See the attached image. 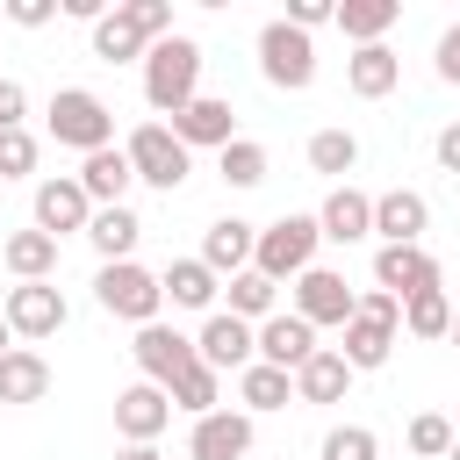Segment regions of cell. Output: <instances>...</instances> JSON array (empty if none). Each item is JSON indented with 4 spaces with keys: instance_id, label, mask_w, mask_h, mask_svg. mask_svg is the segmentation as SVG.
I'll return each instance as SVG.
<instances>
[{
    "instance_id": "1",
    "label": "cell",
    "mask_w": 460,
    "mask_h": 460,
    "mask_svg": "<svg viewBox=\"0 0 460 460\" xmlns=\"http://www.w3.org/2000/svg\"><path fill=\"white\" fill-rule=\"evenodd\" d=\"M144 101L158 115H180L187 101H201V43L194 36H165L144 50Z\"/></svg>"
},
{
    "instance_id": "2",
    "label": "cell",
    "mask_w": 460,
    "mask_h": 460,
    "mask_svg": "<svg viewBox=\"0 0 460 460\" xmlns=\"http://www.w3.org/2000/svg\"><path fill=\"white\" fill-rule=\"evenodd\" d=\"M43 115H50V137H58L65 151H86V158H93V151L115 144V108H108L93 86H58Z\"/></svg>"
},
{
    "instance_id": "3",
    "label": "cell",
    "mask_w": 460,
    "mask_h": 460,
    "mask_svg": "<svg viewBox=\"0 0 460 460\" xmlns=\"http://www.w3.org/2000/svg\"><path fill=\"white\" fill-rule=\"evenodd\" d=\"M316 244H323L316 216H273V223L259 230V252H252V266H259L266 280H302V273L316 266Z\"/></svg>"
},
{
    "instance_id": "4",
    "label": "cell",
    "mask_w": 460,
    "mask_h": 460,
    "mask_svg": "<svg viewBox=\"0 0 460 460\" xmlns=\"http://www.w3.org/2000/svg\"><path fill=\"white\" fill-rule=\"evenodd\" d=\"M93 302L108 309V316H122V323H158V302H165V288H158V273H144L137 259H115V266H101L93 273Z\"/></svg>"
},
{
    "instance_id": "5",
    "label": "cell",
    "mask_w": 460,
    "mask_h": 460,
    "mask_svg": "<svg viewBox=\"0 0 460 460\" xmlns=\"http://www.w3.org/2000/svg\"><path fill=\"white\" fill-rule=\"evenodd\" d=\"M259 72H266V86L302 93V86L316 79V43H309L295 22H266V29H259Z\"/></svg>"
},
{
    "instance_id": "6",
    "label": "cell",
    "mask_w": 460,
    "mask_h": 460,
    "mask_svg": "<svg viewBox=\"0 0 460 460\" xmlns=\"http://www.w3.org/2000/svg\"><path fill=\"white\" fill-rule=\"evenodd\" d=\"M122 151H129L137 180H144V187H165V194H172V187L187 180V165H194V151L172 137V122H137Z\"/></svg>"
},
{
    "instance_id": "7",
    "label": "cell",
    "mask_w": 460,
    "mask_h": 460,
    "mask_svg": "<svg viewBox=\"0 0 460 460\" xmlns=\"http://www.w3.org/2000/svg\"><path fill=\"white\" fill-rule=\"evenodd\" d=\"M0 316H7V331H14V338H29V345H36V338H58L72 309H65V295H58L50 280H14V288H7V302H0Z\"/></svg>"
},
{
    "instance_id": "8",
    "label": "cell",
    "mask_w": 460,
    "mask_h": 460,
    "mask_svg": "<svg viewBox=\"0 0 460 460\" xmlns=\"http://www.w3.org/2000/svg\"><path fill=\"white\" fill-rule=\"evenodd\" d=\"M194 352H201V367H216V374H244V367L259 359V323H244V316L216 309V316L201 323Z\"/></svg>"
},
{
    "instance_id": "9",
    "label": "cell",
    "mask_w": 460,
    "mask_h": 460,
    "mask_svg": "<svg viewBox=\"0 0 460 460\" xmlns=\"http://www.w3.org/2000/svg\"><path fill=\"white\" fill-rule=\"evenodd\" d=\"M374 288H388L395 302H410L424 288H446V273H438V259L424 244H381L374 252Z\"/></svg>"
},
{
    "instance_id": "10",
    "label": "cell",
    "mask_w": 460,
    "mask_h": 460,
    "mask_svg": "<svg viewBox=\"0 0 460 460\" xmlns=\"http://www.w3.org/2000/svg\"><path fill=\"white\" fill-rule=\"evenodd\" d=\"M295 316H309L316 331H323V323H338V331H345V323L359 316V295L345 288V273H331V266H309V273L295 280Z\"/></svg>"
},
{
    "instance_id": "11",
    "label": "cell",
    "mask_w": 460,
    "mask_h": 460,
    "mask_svg": "<svg viewBox=\"0 0 460 460\" xmlns=\"http://www.w3.org/2000/svg\"><path fill=\"white\" fill-rule=\"evenodd\" d=\"M129 352H137V374H144V381H158V388H172V381L201 359V352H194V338H187V331H172V323H144Z\"/></svg>"
},
{
    "instance_id": "12",
    "label": "cell",
    "mask_w": 460,
    "mask_h": 460,
    "mask_svg": "<svg viewBox=\"0 0 460 460\" xmlns=\"http://www.w3.org/2000/svg\"><path fill=\"white\" fill-rule=\"evenodd\" d=\"M165 424H172V395H165L158 381H129V388L115 395V431H122V446H158Z\"/></svg>"
},
{
    "instance_id": "13",
    "label": "cell",
    "mask_w": 460,
    "mask_h": 460,
    "mask_svg": "<svg viewBox=\"0 0 460 460\" xmlns=\"http://www.w3.org/2000/svg\"><path fill=\"white\" fill-rule=\"evenodd\" d=\"M316 352H323V345H316V323H309V316L280 309V316H266V323H259V359H266V367H280V374H302Z\"/></svg>"
},
{
    "instance_id": "14",
    "label": "cell",
    "mask_w": 460,
    "mask_h": 460,
    "mask_svg": "<svg viewBox=\"0 0 460 460\" xmlns=\"http://www.w3.org/2000/svg\"><path fill=\"white\" fill-rule=\"evenodd\" d=\"M252 252H259V223H244V216H216L208 237H201V266L216 280H237L252 266Z\"/></svg>"
},
{
    "instance_id": "15",
    "label": "cell",
    "mask_w": 460,
    "mask_h": 460,
    "mask_svg": "<svg viewBox=\"0 0 460 460\" xmlns=\"http://www.w3.org/2000/svg\"><path fill=\"white\" fill-rule=\"evenodd\" d=\"M252 453V417L244 410H208L187 431V460H244Z\"/></svg>"
},
{
    "instance_id": "16",
    "label": "cell",
    "mask_w": 460,
    "mask_h": 460,
    "mask_svg": "<svg viewBox=\"0 0 460 460\" xmlns=\"http://www.w3.org/2000/svg\"><path fill=\"white\" fill-rule=\"evenodd\" d=\"M374 230H381V244H424L431 201L417 187H388V194H374Z\"/></svg>"
},
{
    "instance_id": "17",
    "label": "cell",
    "mask_w": 460,
    "mask_h": 460,
    "mask_svg": "<svg viewBox=\"0 0 460 460\" xmlns=\"http://www.w3.org/2000/svg\"><path fill=\"white\" fill-rule=\"evenodd\" d=\"M172 137L194 151V144H208V151H223V144H237V108L230 101H216V93H201V101H187L180 115H172Z\"/></svg>"
},
{
    "instance_id": "18",
    "label": "cell",
    "mask_w": 460,
    "mask_h": 460,
    "mask_svg": "<svg viewBox=\"0 0 460 460\" xmlns=\"http://www.w3.org/2000/svg\"><path fill=\"white\" fill-rule=\"evenodd\" d=\"M316 230H323L331 244H359V237H374V194H359V187H331L323 208H316Z\"/></svg>"
},
{
    "instance_id": "19",
    "label": "cell",
    "mask_w": 460,
    "mask_h": 460,
    "mask_svg": "<svg viewBox=\"0 0 460 460\" xmlns=\"http://www.w3.org/2000/svg\"><path fill=\"white\" fill-rule=\"evenodd\" d=\"M72 180L86 187V201H93V208H122V194H129L137 165H129V151H122V144H108V151H93V158H86Z\"/></svg>"
},
{
    "instance_id": "20",
    "label": "cell",
    "mask_w": 460,
    "mask_h": 460,
    "mask_svg": "<svg viewBox=\"0 0 460 460\" xmlns=\"http://www.w3.org/2000/svg\"><path fill=\"white\" fill-rule=\"evenodd\" d=\"M86 223H93V201H86L79 180H43L36 187V230L65 237V230H86Z\"/></svg>"
},
{
    "instance_id": "21",
    "label": "cell",
    "mask_w": 460,
    "mask_h": 460,
    "mask_svg": "<svg viewBox=\"0 0 460 460\" xmlns=\"http://www.w3.org/2000/svg\"><path fill=\"white\" fill-rule=\"evenodd\" d=\"M395 79H402V58H395L388 43H367V50H352V58H345V86H352L359 101H388V93H395Z\"/></svg>"
},
{
    "instance_id": "22",
    "label": "cell",
    "mask_w": 460,
    "mask_h": 460,
    "mask_svg": "<svg viewBox=\"0 0 460 460\" xmlns=\"http://www.w3.org/2000/svg\"><path fill=\"white\" fill-rule=\"evenodd\" d=\"M158 288H165L172 309H208V316H216V295H223V280L201 266V252H194V259H172V266L158 273Z\"/></svg>"
},
{
    "instance_id": "23",
    "label": "cell",
    "mask_w": 460,
    "mask_h": 460,
    "mask_svg": "<svg viewBox=\"0 0 460 460\" xmlns=\"http://www.w3.org/2000/svg\"><path fill=\"white\" fill-rule=\"evenodd\" d=\"M43 395H50V359L29 352V345H14L0 359V402H43Z\"/></svg>"
},
{
    "instance_id": "24",
    "label": "cell",
    "mask_w": 460,
    "mask_h": 460,
    "mask_svg": "<svg viewBox=\"0 0 460 460\" xmlns=\"http://www.w3.org/2000/svg\"><path fill=\"white\" fill-rule=\"evenodd\" d=\"M86 237H93V252H101V266H115V259H129V252H137V237H144V223H137V208L122 201V208H93V223H86Z\"/></svg>"
},
{
    "instance_id": "25",
    "label": "cell",
    "mask_w": 460,
    "mask_h": 460,
    "mask_svg": "<svg viewBox=\"0 0 460 460\" xmlns=\"http://www.w3.org/2000/svg\"><path fill=\"white\" fill-rule=\"evenodd\" d=\"M0 259H7L14 280H50V273H58V237H50V230H14V237L0 244Z\"/></svg>"
},
{
    "instance_id": "26",
    "label": "cell",
    "mask_w": 460,
    "mask_h": 460,
    "mask_svg": "<svg viewBox=\"0 0 460 460\" xmlns=\"http://www.w3.org/2000/svg\"><path fill=\"white\" fill-rule=\"evenodd\" d=\"M237 402H244V417H259V410H288V402H295V374L252 359V367L237 374Z\"/></svg>"
},
{
    "instance_id": "27",
    "label": "cell",
    "mask_w": 460,
    "mask_h": 460,
    "mask_svg": "<svg viewBox=\"0 0 460 460\" xmlns=\"http://www.w3.org/2000/svg\"><path fill=\"white\" fill-rule=\"evenodd\" d=\"M338 352H345V367H352V374H374V367H388V352H395V331H388V323H374V316H352Z\"/></svg>"
},
{
    "instance_id": "28",
    "label": "cell",
    "mask_w": 460,
    "mask_h": 460,
    "mask_svg": "<svg viewBox=\"0 0 460 460\" xmlns=\"http://www.w3.org/2000/svg\"><path fill=\"white\" fill-rule=\"evenodd\" d=\"M345 388H352V367H345V352H338V345H323V352L295 374V395H302V402H338Z\"/></svg>"
},
{
    "instance_id": "29",
    "label": "cell",
    "mask_w": 460,
    "mask_h": 460,
    "mask_svg": "<svg viewBox=\"0 0 460 460\" xmlns=\"http://www.w3.org/2000/svg\"><path fill=\"white\" fill-rule=\"evenodd\" d=\"M144 50H151L144 29H137V22L122 14V0H115V14L93 22V58H101V65H129V58H144Z\"/></svg>"
},
{
    "instance_id": "30",
    "label": "cell",
    "mask_w": 460,
    "mask_h": 460,
    "mask_svg": "<svg viewBox=\"0 0 460 460\" xmlns=\"http://www.w3.org/2000/svg\"><path fill=\"white\" fill-rule=\"evenodd\" d=\"M230 288V316H244V323H266V316H280V280H266L259 266H244L237 280H223Z\"/></svg>"
},
{
    "instance_id": "31",
    "label": "cell",
    "mask_w": 460,
    "mask_h": 460,
    "mask_svg": "<svg viewBox=\"0 0 460 460\" xmlns=\"http://www.w3.org/2000/svg\"><path fill=\"white\" fill-rule=\"evenodd\" d=\"M395 14H402L395 0H338V29H345L359 50H367V43H381V36L395 29Z\"/></svg>"
},
{
    "instance_id": "32",
    "label": "cell",
    "mask_w": 460,
    "mask_h": 460,
    "mask_svg": "<svg viewBox=\"0 0 460 460\" xmlns=\"http://www.w3.org/2000/svg\"><path fill=\"white\" fill-rule=\"evenodd\" d=\"M402 331L410 338H453V295L446 288H424L402 302Z\"/></svg>"
},
{
    "instance_id": "33",
    "label": "cell",
    "mask_w": 460,
    "mask_h": 460,
    "mask_svg": "<svg viewBox=\"0 0 460 460\" xmlns=\"http://www.w3.org/2000/svg\"><path fill=\"white\" fill-rule=\"evenodd\" d=\"M165 395H172V410H187V417H208V410H223V374L194 359V367H187V374H180Z\"/></svg>"
},
{
    "instance_id": "34",
    "label": "cell",
    "mask_w": 460,
    "mask_h": 460,
    "mask_svg": "<svg viewBox=\"0 0 460 460\" xmlns=\"http://www.w3.org/2000/svg\"><path fill=\"white\" fill-rule=\"evenodd\" d=\"M352 165H359V137H352V129H316V137H309V172L345 180Z\"/></svg>"
},
{
    "instance_id": "35",
    "label": "cell",
    "mask_w": 460,
    "mask_h": 460,
    "mask_svg": "<svg viewBox=\"0 0 460 460\" xmlns=\"http://www.w3.org/2000/svg\"><path fill=\"white\" fill-rule=\"evenodd\" d=\"M453 438H460V431H453L438 410H417V417H410V460H446Z\"/></svg>"
},
{
    "instance_id": "36",
    "label": "cell",
    "mask_w": 460,
    "mask_h": 460,
    "mask_svg": "<svg viewBox=\"0 0 460 460\" xmlns=\"http://www.w3.org/2000/svg\"><path fill=\"white\" fill-rule=\"evenodd\" d=\"M223 180H230V187H259V180H266V144H259V137L223 144Z\"/></svg>"
},
{
    "instance_id": "37",
    "label": "cell",
    "mask_w": 460,
    "mask_h": 460,
    "mask_svg": "<svg viewBox=\"0 0 460 460\" xmlns=\"http://www.w3.org/2000/svg\"><path fill=\"white\" fill-rule=\"evenodd\" d=\"M374 453H381V438L367 424H331L323 431V460H374Z\"/></svg>"
},
{
    "instance_id": "38",
    "label": "cell",
    "mask_w": 460,
    "mask_h": 460,
    "mask_svg": "<svg viewBox=\"0 0 460 460\" xmlns=\"http://www.w3.org/2000/svg\"><path fill=\"white\" fill-rule=\"evenodd\" d=\"M36 172V137L29 129H0V180H29Z\"/></svg>"
},
{
    "instance_id": "39",
    "label": "cell",
    "mask_w": 460,
    "mask_h": 460,
    "mask_svg": "<svg viewBox=\"0 0 460 460\" xmlns=\"http://www.w3.org/2000/svg\"><path fill=\"white\" fill-rule=\"evenodd\" d=\"M122 14L144 29V43H165V36H172V7H165V0H122Z\"/></svg>"
},
{
    "instance_id": "40",
    "label": "cell",
    "mask_w": 460,
    "mask_h": 460,
    "mask_svg": "<svg viewBox=\"0 0 460 460\" xmlns=\"http://www.w3.org/2000/svg\"><path fill=\"white\" fill-rule=\"evenodd\" d=\"M280 22H295V29L309 36V29H323V22H338V7H331V0H288V14H280Z\"/></svg>"
},
{
    "instance_id": "41",
    "label": "cell",
    "mask_w": 460,
    "mask_h": 460,
    "mask_svg": "<svg viewBox=\"0 0 460 460\" xmlns=\"http://www.w3.org/2000/svg\"><path fill=\"white\" fill-rule=\"evenodd\" d=\"M359 316H374V323H388V331H402V302H395L388 288H367V295H359Z\"/></svg>"
},
{
    "instance_id": "42",
    "label": "cell",
    "mask_w": 460,
    "mask_h": 460,
    "mask_svg": "<svg viewBox=\"0 0 460 460\" xmlns=\"http://www.w3.org/2000/svg\"><path fill=\"white\" fill-rule=\"evenodd\" d=\"M22 115H29V93H22V79H0V129H22Z\"/></svg>"
},
{
    "instance_id": "43",
    "label": "cell",
    "mask_w": 460,
    "mask_h": 460,
    "mask_svg": "<svg viewBox=\"0 0 460 460\" xmlns=\"http://www.w3.org/2000/svg\"><path fill=\"white\" fill-rule=\"evenodd\" d=\"M58 14V0H7V22H22V29H43Z\"/></svg>"
},
{
    "instance_id": "44",
    "label": "cell",
    "mask_w": 460,
    "mask_h": 460,
    "mask_svg": "<svg viewBox=\"0 0 460 460\" xmlns=\"http://www.w3.org/2000/svg\"><path fill=\"white\" fill-rule=\"evenodd\" d=\"M438 79H446V86H460V22L438 36Z\"/></svg>"
},
{
    "instance_id": "45",
    "label": "cell",
    "mask_w": 460,
    "mask_h": 460,
    "mask_svg": "<svg viewBox=\"0 0 460 460\" xmlns=\"http://www.w3.org/2000/svg\"><path fill=\"white\" fill-rule=\"evenodd\" d=\"M438 165H446V172H460V122H446V129H438Z\"/></svg>"
},
{
    "instance_id": "46",
    "label": "cell",
    "mask_w": 460,
    "mask_h": 460,
    "mask_svg": "<svg viewBox=\"0 0 460 460\" xmlns=\"http://www.w3.org/2000/svg\"><path fill=\"white\" fill-rule=\"evenodd\" d=\"M115 460H165V453H158V446H122Z\"/></svg>"
},
{
    "instance_id": "47",
    "label": "cell",
    "mask_w": 460,
    "mask_h": 460,
    "mask_svg": "<svg viewBox=\"0 0 460 460\" xmlns=\"http://www.w3.org/2000/svg\"><path fill=\"white\" fill-rule=\"evenodd\" d=\"M7 352H14V331H7V316H0V359H7Z\"/></svg>"
},
{
    "instance_id": "48",
    "label": "cell",
    "mask_w": 460,
    "mask_h": 460,
    "mask_svg": "<svg viewBox=\"0 0 460 460\" xmlns=\"http://www.w3.org/2000/svg\"><path fill=\"white\" fill-rule=\"evenodd\" d=\"M453 345H460V309H453Z\"/></svg>"
},
{
    "instance_id": "49",
    "label": "cell",
    "mask_w": 460,
    "mask_h": 460,
    "mask_svg": "<svg viewBox=\"0 0 460 460\" xmlns=\"http://www.w3.org/2000/svg\"><path fill=\"white\" fill-rule=\"evenodd\" d=\"M446 460H460V438H453V453H446Z\"/></svg>"
}]
</instances>
